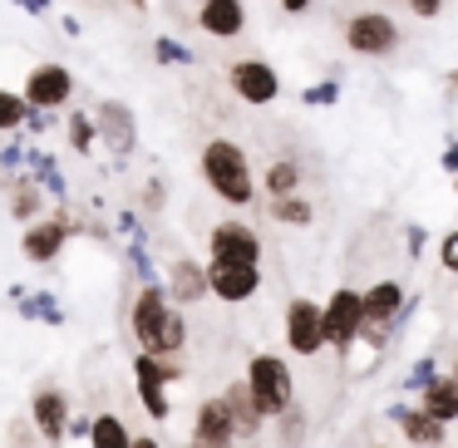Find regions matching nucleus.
Returning a JSON list of instances; mask_svg holds the SVG:
<instances>
[{"label":"nucleus","instance_id":"nucleus-1","mask_svg":"<svg viewBox=\"0 0 458 448\" xmlns=\"http://www.w3.org/2000/svg\"><path fill=\"white\" fill-rule=\"evenodd\" d=\"M129 330L139 340L143 355H158V359H173L188 350V320H182V306H173L163 281H143L139 296L129 306Z\"/></svg>","mask_w":458,"mask_h":448},{"label":"nucleus","instance_id":"nucleus-2","mask_svg":"<svg viewBox=\"0 0 458 448\" xmlns=\"http://www.w3.org/2000/svg\"><path fill=\"white\" fill-rule=\"evenodd\" d=\"M198 173L208 182V192L222 207H251L257 202V168H251V153L237 139H208L198 153Z\"/></svg>","mask_w":458,"mask_h":448},{"label":"nucleus","instance_id":"nucleus-3","mask_svg":"<svg viewBox=\"0 0 458 448\" xmlns=\"http://www.w3.org/2000/svg\"><path fill=\"white\" fill-rule=\"evenodd\" d=\"M340 45H345L355 60H394L399 45H404V25L389 11L365 5V11H350L345 21H340Z\"/></svg>","mask_w":458,"mask_h":448},{"label":"nucleus","instance_id":"nucleus-4","mask_svg":"<svg viewBox=\"0 0 458 448\" xmlns=\"http://www.w3.org/2000/svg\"><path fill=\"white\" fill-rule=\"evenodd\" d=\"M242 379H247L261 418H281L291 404H296V375H291V365L276 355V350H257V355L247 359V375Z\"/></svg>","mask_w":458,"mask_h":448},{"label":"nucleus","instance_id":"nucleus-5","mask_svg":"<svg viewBox=\"0 0 458 448\" xmlns=\"http://www.w3.org/2000/svg\"><path fill=\"white\" fill-rule=\"evenodd\" d=\"M74 232H84V217H74V212L64 207V202H60L55 212H45V217L25 222V232H21V251H25V261H35V266H50V261H60Z\"/></svg>","mask_w":458,"mask_h":448},{"label":"nucleus","instance_id":"nucleus-6","mask_svg":"<svg viewBox=\"0 0 458 448\" xmlns=\"http://www.w3.org/2000/svg\"><path fill=\"white\" fill-rule=\"evenodd\" d=\"M173 379H182V365H173V359H158V355H133V389H139V404L143 414L153 418V424H168L173 414V399H168V385Z\"/></svg>","mask_w":458,"mask_h":448},{"label":"nucleus","instance_id":"nucleus-7","mask_svg":"<svg viewBox=\"0 0 458 448\" xmlns=\"http://www.w3.org/2000/svg\"><path fill=\"white\" fill-rule=\"evenodd\" d=\"M227 89L237 94L247 109H271L281 99V74L271 60L261 55H247V60H232L227 64Z\"/></svg>","mask_w":458,"mask_h":448},{"label":"nucleus","instance_id":"nucleus-8","mask_svg":"<svg viewBox=\"0 0 458 448\" xmlns=\"http://www.w3.org/2000/svg\"><path fill=\"white\" fill-rule=\"evenodd\" d=\"M320 320H326V350H335L340 359L355 350L360 325H365V310H360V291L355 286H335L320 306Z\"/></svg>","mask_w":458,"mask_h":448},{"label":"nucleus","instance_id":"nucleus-9","mask_svg":"<svg viewBox=\"0 0 458 448\" xmlns=\"http://www.w3.org/2000/svg\"><path fill=\"white\" fill-rule=\"evenodd\" d=\"M281 335H286V350L296 359H316L326 350V320H320V300L310 296H291L286 316H281Z\"/></svg>","mask_w":458,"mask_h":448},{"label":"nucleus","instance_id":"nucleus-10","mask_svg":"<svg viewBox=\"0 0 458 448\" xmlns=\"http://www.w3.org/2000/svg\"><path fill=\"white\" fill-rule=\"evenodd\" d=\"M74 89H80V80H74V70H70V64L45 60V64H35V70L25 74L21 99L30 104V109H55V114H60L64 104L74 99Z\"/></svg>","mask_w":458,"mask_h":448},{"label":"nucleus","instance_id":"nucleus-11","mask_svg":"<svg viewBox=\"0 0 458 448\" xmlns=\"http://www.w3.org/2000/svg\"><path fill=\"white\" fill-rule=\"evenodd\" d=\"M208 261H242V266H261V232L247 227L242 217H227L208 232Z\"/></svg>","mask_w":458,"mask_h":448},{"label":"nucleus","instance_id":"nucleus-12","mask_svg":"<svg viewBox=\"0 0 458 448\" xmlns=\"http://www.w3.org/2000/svg\"><path fill=\"white\" fill-rule=\"evenodd\" d=\"M94 123H99V143L109 148V158L123 163L133 148H139V119H133V109L123 99H99Z\"/></svg>","mask_w":458,"mask_h":448},{"label":"nucleus","instance_id":"nucleus-13","mask_svg":"<svg viewBox=\"0 0 458 448\" xmlns=\"http://www.w3.org/2000/svg\"><path fill=\"white\" fill-rule=\"evenodd\" d=\"M70 394L55 385H40L30 394V428L45 438V444H70Z\"/></svg>","mask_w":458,"mask_h":448},{"label":"nucleus","instance_id":"nucleus-14","mask_svg":"<svg viewBox=\"0 0 458 448\" xmlns=\"http://www.w3.org/2000/svg\"><path fill=\"white\" fill-rule=\"evenodd\" d=\"M261 291V266H242V261H208V296L222 306H242Z\"/></svg>","mask_w":458,"mask_h":448},{"label":"nucleus","instance_id":"nucleus-15","mask_svg":"<svg viewBox=\"0 0 458 448\" xmlns=\"http://www.w3.org/2000/svg\"><path fill=\"white\" fill-rule=\"evenodd\" d=\"M198 30L208 40H242V30H247V0H198Z\"/></svg>","mask_w":458,"mask_h":448},{"label":"nucleus","instance_id":"nucleus-16","mask_svg":"<svg viewBox=\"0 0 458 448\" xmlns=\"http://www.w3.org/2000/svg\"><path fill=\"white\" fill-rule=\"evenodd\" d=\"M163 291H168L173 306H198V300H208V266L192 257H173L168 276H163Z\"/></svg>","mask_w":458,"mask_h":448},{"label":"nucleus","instance_id":"nucleus-17","mask_svg":"<svg viewBox=\"0 0 458 448\" xmlns=\"http://www.w3.org/2000/svg\"><path fill=\"white\" fill-rule=\"evenodd\" d=\"M222 404H227V414H232V428H237V438H242V444H251V438H261V428H267V418H261V409H257V399H251L247 379H232V385L222 389Z\"/></svg>","mask_w":458,"mask_h":448},{"label":"nucleus","instance_id":"nucleus-18","mask_svg":"<svg viewBox=\"0 0 458 448\" xmlns=\"http://www.w3.org/2000/svg\"><path fill=\"white\" fill-rule=\"evenodd\" d=\"M389 414H394L399 434H404L414 448H444V444H448V424H438V418H434V414H424L419 404H414V409L394 404Z\"/></svg>","mask_w":458,"mask_h":448},{"label":"nucleus","instance_id":"nucleus-19","mask_svg":"<svg viewBox=\"0 0 458 448\" xmlns=\"http://www.w3.org/2000/svg\"><path fill=\"white\" fill-rule=\"evenodd\" d=\"M192 438H217V444H237V428H232V414L222 404V394H208L192 414Z\"/></svg>","mask_w":458,"mask_h":448},{"label":"nucleus","instance_id":"nucleus-20","mask_svg":"<svg viewBox=\"0 0 458 448\" xmlns=\"http://www.w3.org/2000/svg\"><path fill=\"white\" fill-rule=\"evenodd\" d=\"M419 409L434 414L438 424H458V379L454 375H434L419 389Z\"/></svg>","mask_w":458,"mask_h":448},{"label":"nucleus","instance_id":"nucleus-21","mask_svg":"<svg viewBox=\"0 0 458 448\" xmlns=\"http://www.w3.org/2000/svg\"><path fill=\"white\" fill-rule=\"evenodd\" d=\"M301 178H306V173H301V158H296V153H276V158L261 168V182H257V188L267 192V198H291V192H301Z\"/></svg>","mask_w":458,"mask_h":448},{"label":"nucleus","instance_id":"nucleus-22","mask_svg":"<svg viewBox=\"0 0 458 448\" xmlns=\"http://www.w3.org/2000/svg\"><path fill=\"white\" fill-rule=\"evenodd\" d=\"M25 168H30V182H40V188L50 192L55 202L70 198V182H64V173H60V163H55V153H45V148H25Z\"/></svg>","mask_w":458,"mask_h":448},{"label":"nucleus","instance_id":"nucleus-23","mask_svg":"<svg viewBox=\"0 0 458 448\" xmlns=\"http://www.w3.org/2000/svg\"><path fill=\"white\" fill-rule=\"evenodd\" d=\"M11 300L21 306L25 320H45V325H64V306L55 300V291H11Z\"/></svg>","mask_w":458,"mask_h":448},{"label":"nucleus","instance_id":"nucleus-24","mask_svg":"<svg viewBox=\"0 0 458 448\" xmlns=\"http://www.w3.org/2000/svg\"><path fill=\"white\" fill-rule=\"evenodd\" d=\"M267 212H271V222H281V227H310V222H316V202H310L306 192L267 198Z\"/></svg>","mask_w":458,"mask_h":448},{"label":"nucleus","instance_id":"nucleus-25","mask_svg":"<svg viewBox=\"0 0 458 448\" xmlns=\"http://www.w3.org/2000/svg\"><path fill=\"white\" fill-rule=\"evenodd\" d=\"M89 448H133V434L119 414H94L89 418Z\"/></svg>","mask_w":458,"mask_h":448},{"label":"nucleus","instance_id":"nucleus-26","mask_svg":"<svg viewBox=\"0 0 458 448\" xmlns=\"http://www.w3.org/2000/svg\"><path fill=\"white\" fill-rule=\"evenodd\" d=\"M64 139H70V148L80 153V158H89V153L99 148V123H94V114H84V109L64 114Z\"/></svg>","mask_w":458,"mask_h":448},{"label":"nucleus","instance_id":"nucleus-27","mask_svg":"<svg viewBox=\"0 0 458 448\" xmlns=\"http://www.w3.org/2000/svg\"><path fill=\"white\" fill-rule=\"evenodd\" d=\"M11 217H15V222L45 217V188H40V182H30V178L15 182V192H11Z\"/></svg>","mask_w":458,"mask_h":448},{"label":"nucleus","instance_id":"nucleus-28","mask_svg":"<svg viewBox=\"0 0 458 448\" xmlns=\"http://www.w3.org/2000/svg\"><path fill=\"white\" fill-rule=\"evenodd\" d=\"M25 114H30V104L21 99V89H0V133L25 129Z\"/></svg>","mask_w":458,"mask_h":448},{"label":"nucleus","instance_id":"nucleus-29","mask_svg":"<svg viewBox=\"0 0 458 448\" xmlns=\"http://www.w3.org/2000/svg\"><path fill=\"white\" fill-rule=\"evenodd\" d=\"M153 60L158 64H182V70H188V64H198V50H188V45L173 40V35H158V40H153Z\"/></svg>","mask_w":458,"mask_h":448},{"label":"nucleus","instance_id":"nucleus-30","mask_svg":"<svg viewBox=\"0 0 458 448\" xmlns=\"http://www.w3.org/2000/svg\"><path fill=\"white\" fill-rule=\"evenodd\" d=\"M301 104L306 109H330V104H340V80L330 74V80L310 84V89H301Z\"/></svg>","mask_w":458,"mask_h":448},{"label":"nucleus","instance_id":"nucleus-31","mask_svg":"<svg viewBox=\"0 0 458 448\" xmlns=\"http://www.w3.org/2000/svg\"><path fill=\"white\" fill-rule=\"evenodd\" d=\"M276 424H281V444H286V448H296L301 438H306V409H301V404H291L286 414L276 418Z\"/></svg>","mask_w":458,"mask_h":448},{"label":"nucleus","instance_id":"nucleus-32","mask_svg":"<svg viewBox=\"0 0 458 448\" xmlns=\"http://www.w3.org/2000/svg\"><path fill=\"white\" fill-rule=\"evenodd\" d=\"M15 168H25V133L21 129H15L11 143L0 148V173H15Z\"/></svg>","mask_w":458,"mask_h":448},{"label":"nucleus","instance_id":"nucleus-33","mask_svg":"<svg viewBox=\"0 0 458 448\" xmlns=\"http://www.w3.org/2000/svg\"><path fill=\"white\" fill-rule=\"evenodd\" d=\"M60 114H55V109H30V114H25V133H50V129H60Z\"/></svg>","mask_w":458,"mask_h":448},{"label":"nucleus","instance_id":"nucleus-34","mask_svg":"<svg viewBox=\"0 0 458 448\" xmlns=\"http://www.w3.org/2000/svg\"><path fill=\"white\" fill-rule=\"evenodd\" d=\"M163 202H168V182L148 178V182H143V212H163Z\"/></svg>","mask_w":458,"mask_h":448},{"label":"nucleus","instance_id":"nucleus-35","mask_svg":"<svg viewBox=\"0 0 458 448\" xmlns=\"http://www.w3.org/2000/svg\"><path fill=\"white\" fill-rule=\"evenodd\" d=\"M438 266H444L448 276H458V227L448 232L444 241H438Z\"/></svg>","mask_w":458,"mask_h":448},{"label":"nucleus","instance_id":"nucleus-36","mask_svg":"<svg viewBox=\"0 0 458 448\" xmlns=\"http://www.w3.org/2000/svg\"><path fill=\"white\" fill-rule=\"evenodd\" d=\"M424 247H428V232L419 227V222H409V227H404V251H409V261L424 257Z\"/></svg>","mask_w":458,"mask_h":448},{"label":"nucleus","instance_id":"nucleus-37","mask_svg":"<svg viewBox=\"0 0 458 448\" xmlns=\"http://www.w3.org/2000/svg\"><path fill=\"white\" fill-rule=\"evenodd\" d=\"M404 5H409V15H414V21H438L448 0H404Z\"/></svg>","mask_w":458,"mask_h":448},{"label":"nucleus","instance_id":"nucleus-38","mask_svg":"<svg viewBox=\"0 0 458 448\" xmlns=\"http://www.w3.org/2000/svg\"><path fill=\"white\" fill-rule=\"evenodd\" d=\"M15 5H21L25 15H35V21H45V15L55 11V0H15Z\"/></svg>","mask_w":458,"mask_h":448},{"label":"nucleus","instance_id":"nucleus-39","mask_svg":"<svg viewBox=\"0 0 458 448\" xmlns=\"http://www.w3.org/2000/svg\"><path fill=\"white\" fill-rule=\"evenodd\" d=\"M438 168H444L448 178L458 173V139H448V143H444V158H438Z\"/></svg>","mask_w":458,"mask_h":448},{"label":"nucleus","instance_id":"nucleus-40","mask_svg":"<svg viewBox=\"0 0 458 448\" xmlns=\"http://www.w3.org/2000/svg\"><path fill=\"white\" fill-rule=\"evenodd\" d=\"M89 418L94 414H70V438H89Z\"/></svg>","mask_w":458,"mask_h":448},{"label":"nucleus","instance_id":"nucleus-41","mask_svg":"<svg viewBox=\"0 0 458 448\" xmlns=\"http://www.w3.org/2000/svg\"><path fill=\"white\" fill-rule=\"evenodd\" d=\"M119 232H123V237H133V232H139V212L123 207V212H119Z\"/></svg>","mask_w":458,"mask_h":448},{"label":"nucleus","instance_id":"nucleus-42","mask_svg":"<svg viewBox=\"0 0 458 448\" xmlns=\"http://www.w3.org/2000/svg\"><path fill=\"white\" fill-rule=\"evenodd\" d=\"M60 30H64V35H70V40H80V35H84V25H80V15H64V21H60Z\"/></svg>","mask_w":458,"mask_h":448},{"label":"nucleus","instance_id":"nucleus-43","mask_svg":"<svg viewBox=\"0 0 458 448\" xmlns=\"http://www.w3.org/2000/svg\"><path fill=\"white\" fill-rule=\"evenodd\" d=\"M310 5H316V0H281V11H286V15H306Z\"/></svg>","mask_w":458,"mask_h":448},{"label":"nucleus","instance_id":"nucleus-44","mask_svg":"<svg viewBox=\"0 0 458 448\" xmlns=\"http://www.w3.org/2000/svg\"><path fill=\"white\" fill-rule=\"evenodd\" d=\"M188 448H237V444H217V438H188Z\"/></svg>","mask_w":458,"mask_h":448},{"label":"nucleus","instance_id":"nucleus-45","mask_svg":"<svg viewBox=\"0 0 458 448\" xmlns=\"http://www.w3.org/2000/svg\"><path fill=\"white\" fill-rule=\"evenodd\" d=\"M133 448H163V438H153V434H133Z\"/></svg>","mask_w":458,"mask_h":448},{"label":"nucleus","instance_id":"nucleus-46","mask_svg":"<svg viewBox=\"0 0 458 448\" xmlns=\"http://www.w3.org/2000/svg\"><path fill=\"white\" fill-rule=\"evenodd\" d=\"M444 84H448V94H458V70H448V74H444Z\"/></svg>","mask_w":458,"mask_h":448},{"label":"nucleus","instance_id":"nucleus-47","mask_svg":"<svg viewBox=\"0 0 458 448\" xmlns=\"http://www.w3.org/2000/svg\"><path fill=\"white\" fill-rule=\"evenodd\" d=\"M123 5H129V11H148V0H123Z\"/></svg>","mask_w":458,"mask_h":448},{"label":"nucleus","instance_id":"nucleus-48","mask_svg":"<svg viewBox=\"0 0 458 448\" xmlns=\"http://www.w3.org/2000/svg\"><path fill=\"white\" fill-rule=\"evenodd\" d=\"M448 375H454V379H458V355H454V359H448Z\"/></svg>","mask_w":458,"mask_h":448},{"label":"nucleus","instance_id":"nucleus-49","mask_svg":"<svg viewBox=\"0 0 458 448\" xmlns=\"http://www.w3.org/2000/svg\"><path fill=\"white\" fill-rule=\"evenodd\" d=\"M454 192H458V173H454Z\"/></svg>","mask_w":458,"mask_h":448},{"label":"nucleus","instance_id":"nucleus-50","mask_svg":"<svg viewBox=\"0 0 458 448\" xmlns=\"http://www.w3.org/2000/svg\"><path fill=\"white\" fill-rule=\"evenodd\" d=\"M369 448H389V444H369Z\"/></svg>","mask_w":458,"mask_h":448}]
</instances>
